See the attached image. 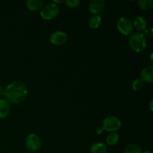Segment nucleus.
Segmentation results:
<instances>
[{"label":"nucleus","instance_id":"1","mask_svg":"<svg viewBox=\"0 0 153 153\" xmlns=\"http://www.w3.org/2000/svg\"><path fill=\"white\" fill-rule=\"evenodd\" d=\"M28 95L27 87L21 81H14L9 84L4 89V97L6 101L13 104H19L26 99Z\"/></svg>","mask_w":153,"mask_h":153},{"label":"nucleus","instance_id":"2","mask_svg":"<svg viewBox=\"0 0 153 153\" xmlns=\"http://www.w3.org/2000/svg\"><path fill=\"white\" fill-rule=\"evenodd\" d=\"M130 47L137 53H141L146 48V39L143 33L136 32L131 34L128 40Z\"/></svg>","mask_w":153,"mask_h":153},{"label":"nucleus","instance_id":"3","mask_svg":"<svg viewBox=\"0 0 153 153\" xmlns=\"http://www.w3.org/2000/svg\"><path fill=\"white\" fill-rule=\"evenodd\" d=\"M60 9L58 4L55 3H49L46 5H43V7L40 9V16L43 19L46 20H51L54 19L58 15Z\"/></svg>","mask_w":153,"mask_h":153},{"label":"nucleus","instance_id":"4","mask_svg":"<svg viewBox=\"0 0 153 153\" xmlns=\"http://www.w3.org/2000/svg\"><path fill=\"white\" fill-rule=\"evenodd\" d=\"M117 27L120 32L124 35H129L134 30V25L132 22L127 17L123 16L118 19L117 22Z\"/></svg>","mask_w":153,"mask_h":153},{"label":"nucleus","instance_id":"5","mask_svg":"<svg viewBox=\"0 0 153 153\" xmlns=\"http://www.w3.org/2000/svg\"><path fill=\"white\" fill-rule=\"evenodd\" d=\"M102 126L105 131L114 132L120 128L121 122L116 117H108L104 119Z\"/></svg>","mask_w":153,"mask_h":153},{"label":"nucleus","instance_id":"6","mask_svg":"<svg viewBox=\"0 0 153 153\" xmlns=\"http://www.w3.org/2000/svg\"><path fill=\"white\" fill-rule=\"evenodd\" d=\"M25 145L31 152H37L42 146L40 137L36 134H30L25 140Z\"/></svg>","mask_w":153,"mask_h":153},{"label":"nucleus","instance_id":"7","mask_svg":"<svg viewBox=\"0 0 153 153\" xmlns=\"http://www.w3.org/2000/svg\"><path fill=\"white\" fill-rule=\"evenodd\" d=\"M67 40H68L67 34L62 31H56L53 32L51 34L49 39L51 43L56 46H62L65 44Z\"/></svg>","mask_w":153,"mask_h":153},{"label":"nucleus","instance_id":"8","mask_svg":"<svg viewBox=\"0 0 153 153\" xmlns=\"http://www.w3.org/2000/svg\"><path fill=\"white\" fill-rule=\"evenodd\" d=\"M105 6V2L104 0H92L88 4V9L91 13L98 15V13H101L104 10Z\"/></svg>","mask_w":153,"mask_h":153},{"label":"nucleus","instance_id":"9","mask_svg":"<svg viewBox=\"0 0 153 153\" xmlns=\"http://www.w3.org/2000/svg\"><path fill=\"white\" fill-rule=\"evenodd\" d=\"M141 80L147 83H152L153 82V67L152 66H148L144 67L140 73Z\"/></svg>","mask_w":153,"mask_h":153},{"label":"nucleus","instance_id":"10","mask_svg":"<svg viewBox=\"0 0 153 153\" xmlns=\"http://www.w3.org/2000/svg\"><path fill=\"white\" fill-rule=\"evenodd\" d=\"M27 8L31 10H38L43 7L44 1L43 0H28L26 1Z\"/></svg>","mask_w":153,"mask_h":153},{"label":"nucleus","instance_id":"11","mask_svg":"<svg viewBox=\"0 0 153 153\" xmlns=\"http://www.w3.org/2000/svg\"><path fill=\"white\" fill-rule=\"evenodd\" d=\"M10 114L9 103L5 100H0V118H5Z\"/></svg>","mask_w":153,"mask_h":153},{"label":"nucleus","instance_id":"12","mask_svg":"<svg viewBox=\"0 0 153 153\" xmlns=\"http://www.w3.org/2000/svg\"><path fill=\"white\" fill-rule=\"evenodd\" d=\"M146 25H147L146 20L141 16H137L134 19V23H133L134 27H135L136 29L138 31H144L146 28Z\"/></svg>","mask_w":153,"mask_h":153},{"label":"nucleus","instance_id":"13","mask_svg":"<svg viewBox=\"0 0 153 153\" xmlns=\"http://www.w3.org/2000/svg\"><path fill=\"white\" fill-rule=\"evenodd\" d=\"M91 153H107V146L103 143H95L91 147Z\"/></svg>","mask_w":153,"mask_h":153},{"label":"nucleus","instance_id":"14","mask_svg":"<svg viewBox=\"0 0 153 153\" xmlns=\"http://www.w3.org/2000/svg\"><path fill=\"white\" fill-rule=\"evenodd\" d=\"M101 23L102 18L100 15H95V16H91L88 21V25H89L90 28H93V29L98 28L101 25Z\"/></svg>","mask_w":153,"mask_h":153},{"label":"nucleus","instance_id":"15","mask_svg":"<svg viewBox=\"0 0 153 153\" xmlns=\"http://www.w3.org/2000/svg\"><path fill=\"white\" fill-rule=\"evenodd\" d=\"M119 134L116 132H111L106 137V143L110 146H114L119 141Z\"/></svg>","mask_w":153,"mask_h":153},{"label":"nucleus","instance_id":"16","mask_svg":"<svg viewBox=\"0 0 153 153\" xmlns=\"http://www.w3.org/2000/svg\"><path fill=\"white\" fill-rule=\"evenodd\" d=\"M123 153H142L141 147L136 143H131L126 146Z\"/></svg>","mask_w":153,"mask_h":153},{"label":"nucleus","instance_id":"17","mask_svg":"<svg viewBox=\"0 0 153 153\" xmlns=\"http://www.w3.org/2000/svg\"><path fill=\"white\" fill-rule=\"evenodd\" d=\"M139 7L143 10L152 8L153 6V0H139L137 1Z\"/></svg>","mask_w":153,"mask_h":153},{"label":"nucleus","instance_id":"18","mask_svg":"<svg viewBox=\"0 0 153 153\" xmlns=\"http://www.w3.org/2000/svg\"><path fill=\"white\" fill-rule=\"evenodd\" d=\"M143 85H144V83H143V81L140 79H137L132 82L131 88L134 91H139L142 90V88H143Z\"/></svg>","mask_w":153,"mask_h":153},{"label":"nucleus","instance_id":"19","mask_svg":"<svg viewBox=\"0 0 153 153\" xmlns=\"http://www.w3.org/2000/svg\"><path fill=\"white\" fill-rule=\"evenodd\" d=\"M80 3L81 1L79 0H67L65 1L66 5L70 8H76V7H79Z\"/></svg>","mask_w":153,"mask_h":153},{"label":"nucleus","instance_id":"20","mask_svg":"<svg viewBox=\"0 0 153 153\" xmlns=\"http://www.w3.org/2000/svg\"><path fill=\"white\" fill-rule=\"evenodd\" d=\"M143 36L145 37V38H151L153 36V28H146V29L143 31Z\"/></svg>","mask_w":153,"mask_h":153},{"label":"nucleus","instance_id":"21","mask_svg":"<svg viewBox=\"0 0 153 153\" xmlns=\"http://www.w3.org/2000/svg\"><path fill=\"white\" fill-rule=\"evenodd\" d=\"M103 131H104V128H103L102 126H98L96 129V132H97V134H102Z\"/></svg>","mask_w":153,"mask_h":153},{"label":"nucleus","instance_id":"22","mask_svg":"<svg viewBox=\"0 0 153 153\" xmlns=\"http://www.w3.org/2000/svg\"><path fill=\"white\" fill-rule=\"evenodd\" d=\"M4 89L1 86V85H0V97L4 95Z\"/></svg>","mask_w":153,"mask_h":153},{"label":"nucleus","instance_id":"23","mask_svg":"<svg viewBox=\"0 0 153 153\" xmlns=\"http://www.w3.org/2000/svg\"><path fill=\"white\" fill-rule=\"evenodd\" d=\"M152 104H153V100H151V101H150V104H149V107H150V110H151V111L153 110Z\"/></svg>","mask_w":153,"mask_h":153},{"label":"nucleus","instance_id":"24","mask_svg":"<svg viewBox=\"0 0 153 153\" xmlns=\"http://www.w3.org/2000/svg\"><path fill=\"white\" fill-rule=\"evenodd\" d=\"M64 2V1H57V0H55V1H53V3H55V4H60V3H63Z\"/></svg>","mask_w":153,"mask_h":153},{"label":"nucleus","instance_id":"25","mask_svg":"<svg viewBox=\"0 0 153 153\" xmlns=\"http://www.w3.org/2000/svg\"><path fill=\"white\" fill-rule=\"evenodd\" d=\"M142 153H152L150 151H145V152H143Z\"/></svg>","mask_w":153,"mask_h":153},{"label":"nucleus","instance_id":"26","mask_svg":"<svg viewBox=\"0 0 153 153\" xmlns=\"http://www.w3.org/2000/svg\"><path fill=\"white\" fill-rule=\"evenodd\" d=\"M27 153H32L31 152H27Z\"/></svg>","mask_w":153,"mask_h":153}]
</instances>
